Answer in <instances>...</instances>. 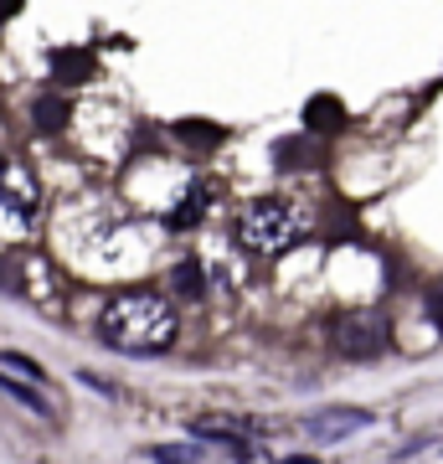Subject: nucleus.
<instances>
[{
	"label": "nucleus",
	"instance_id": "1",
	"mask_svg": "<svg viewBox=\"0 0 443 464\" xmlns=\"http://www.w3.org/2000/svg\"><path fill=\"white\" fill-rule=\"evenodd\" d=\"M99 341L130 356H155L176 341V310L160 295H114L99 310Z\"/></svg>",
	"mask_w": 443,
	"mask_h": 464
},
{
	"label": "nucleus",
	"instance_id": "2",
	"mask_svg": "<svg viewBox=\"0 0 443 464\" xmlns=\"http://www.w3.org/2000/svg\"><path fill=\"white\" fill-rule=\"evenodd\" d=\"M237 237H243V248H253V253H284L299 237V217H294L289 201L258 197V201H247L243 217H237Z\"/></svg>",
	"mask_w": 443,
	"mask_h": 464
},
{
	"label": "nucleus",
	"instance_id": "3",
	"mask_svg": "<svg viewBox=\"0 0 443 464\" xmlns=\"http://www.w3.org/2000/svg\"><path fill=\"white\" fill-rule=\"evenodd\" d=\"M387 346H392V325L377 310H351L335 320V351L351 362H377Z\"/></svg>",
	"mask_w": 443,
	"mask_h": 464
},
{
	"label": "nucleus",
	"instance_id": "4",
	"mask_svg": "<svg viewBox=\"0 0 443 464\" xmlns=\"http://www.w3.org/2000/svg\"><path fill=\"white\" fill-rule=\"evenodd\" d=\"M36 201H42V197H36L32 170L16 166V160H0V207L16 217L21 227H26V222L36 217Z\"/></svg>",
	"mask_w": 443,
	"mask_h": 464
},
{
	"label": "nucleus",
	"instance_id": "5",
	"mask_svg": "<svg viewBox=\"0 0 443 464\" xmlns=\"http://www.w3.org/2000/svg\"><path fill=\"white\" fill-rule=\"evenodd\" d=\"M371 423V413H361V408H330V413H314L304 418V433L310 439H345V433H356Z\"/></svg>",
	"mask_w": 443,
	"mask_h": 464
},
{
	"label": "nucleus",
	"instance_id": "6",
	"mask_svg": "<svg viewBox=\"0 0 443 464\" xmlns=\"http://www.w3.org/2000/svg\"><path fill=\"white\" fill-rule=\"evenodd\" d=\"M201 207H207V186H186V197L176 201V207H170V222H176V227H191V222H201Z\"/></svg>",
	"mask_w": 443,
	"mask_h": 464
},
{
	"label": "nucleus",
	"instance_id": "7",
	"mask_svg": "<svg viewBox=\"0 0 443 464\" xmlns=\"http://www.w3.org/2000/svg\"><path fill=\"white\" fill-rule=\"evenodd\" d=\"M304 124H310V130H341L345 124V109L335 99H314L310 109H304Z\"/></svg>",
	"mask_w": 443,
	"mask_h": 464
},
{
	"label": "nucleus",
	"instance_id": "8",
	"mask_svg": "<svg viewBox=\"0 0 443 464\" xmlns=\"http://www.w3.org/2000/svg\"><path fill=\"white\" fill-rule=\"evenodd\" d=\"M36 124H42V130H63L67 124V103L63 99H36Z\"/></svg>",
	"mask_w": 443,
	"mask_h": 464
},
{
	"label": "nucleus",
	"instance_id": "9",
	"mask_svg": "<svg viewBox=\"0 0 443 464\" xmlns=\"http://www.w3.org/2000/svg\"><path fill=\"white\" fill-rule=\"evenodd\" d=\"M176 289H181L186 299H197V295H201V264H197V258L176 264Z\"/></svg>",
	"mask_w": 443,
	"mask_h": 464
},
{
	"label": "nucleus",
	"instance_id": "10",
	"mask_svg": "<svg viewBox=\"0 0 443 464\" xmlns=\"http://www.w3.org/2000/svg\"><path fill=\"white\" fill-rule=\"evenodd\" d=\"M160 464H197V449H186V444H160V449H149Z\"/></svg>",
	"mask_w": 443,
	"mask_h": 464
},
{
	"label": "nucleus",
	"instance_id": "11",
	"mask_svg": "<svg viewBox=\"0 0 443 464\" xmlns=\"http://www.w3.org/2000/svg\"><path fill=\"white\" fill-rule=\"evenodd\" d=\"M5 366H16V372H26L32 382H47V372L32 362V356H16V351H5Z\"/></svg>",
	"mask_w": 443,
	"mask_h": 464
},
{
	"label": "nucleus",
	"instance_id": "12",
	"mask_svg": "<svg viewBox=\"0 0 443 464\" xmlns=\"http://www.w3.org/2000/svg\"><path fill=\"white\" fill-rule=\"evenodd\" d=\"M181 134L191 145H217V130H197V124H181Z\"/></svg>",
	"mask_w": 443,
	"mask_h": 464
},
{
	"label": "nucleus",
	"instance_id": "13",
	"mask_svg": "<svg viewBox=\"0 0 443 464\" xmlns=\"http://www.w3.org/2000/svg\"><path fill=\"white\" fill-rule=\"evenodd\" d=\"M428 320L443 331V289H433V295H428Z\"/></svg>",
	"mask_w": 443,
	"mask_h": 464
}]
</instances>
